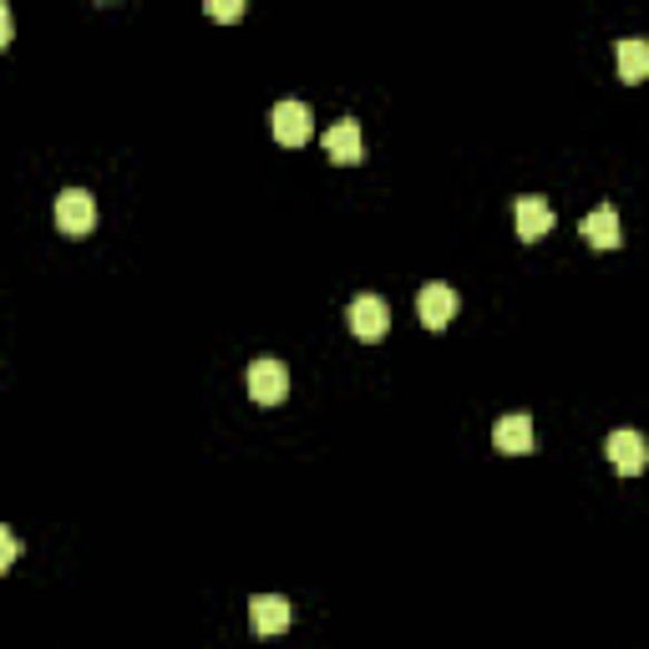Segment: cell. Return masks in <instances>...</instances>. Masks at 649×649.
<instances>
[{
	"label": "cell",
	"instance_id": "6da1fadb",
	"mask_svg": "<svg viewBox=\"0 0 649 649\" xmlns=\"http://www.w3.org/2000/svg\"><path fill=\"white\" fill-rule=\"evenodd\" d=\"M244 386H249V396L259 401V406H279V401L289 396V371L274 355H264V361L249 365V376H244Z\"/></svg>",
	"mask_w": 649,
	"mask_h": 649
},
{
	"label": "cell",
	"instance_id": "7a4b0ae2",
	"mask_svg": "<svg viewBox=\"0 0 649 649\" xmlns=\"http://www.w3.org/2000/svg\"><path fill=\"white\" fill-rule=\"evenodd\" d=\"M269 127H274V137H279L285 148H305L309 132H315V117H309L305 102H295V97H289V102H274Z\"/></svg>",
	"mask_w": 649,
	"mask_h": 649
},
{
	"label": "cell",
	"instance_id": "3957f363",
	"mask_svg": "<svg viewBox=\"0 0 649 649\" xmlns=\"http://www.w3.org/2000/svg\"><path fill=\"white\" fill-rule=\"evenodd\" d=\"M351 331H355V341H381V335L391 331V305L381 295H355L351 299Z\"/></svg>",
	"mask_w": 649,
	"mask_h": 649
},
{
	"label": "cell",
	"instance_id": "277c9868",
	"mask_svg": "<svg viewBox=\"0 0 649 649\" xmlns=\"http://www.w3.org/2000/svg\"><path fill=\"white\" fill-rule=\"evenodd\" d=\"M604 452H609V462H614L625 478H639V472L649 468V446H645V436H639L635 426H619V432H609Z\"/></svg>",
	"mask_w": 649,
	"mask_h": 649
},
{
	"label": "cell",
	"instance_id": "5b68a950",
	"mask_svg": "<svg viewBox=\"0 0 649 649\" xmlns=\"http://www.w3.org/2000/svg\"><path fill=\"white\" fill-rule=\"evenodd\" d=\"M416 309H422V325L426 331H446L456 319V309H462V295H456L452 285H422V299H416Z\"/></svg>",
	"mask_w": 649,
	"mask_h": 649
},
{
	"label": "cell",
	"instance_id": "8992f818",
	"mask_svg": "<svg viewBox=\"0 0 649 649\" xmlns=\"http://www.w3.org/2000/svg\"><path fill=\"white\" fill-rule=\"evenodd\" d=\"M57 224L67 228V234H91V228H97V198H91L87 188H67V194L57 198Z\"/></svg>",
	"mask_w": 649,
	"mask_h": 649
},
{
	"label": "cell",
	"instance_id": "52a82bcc",
	"mask_svg": "<svg viewBox=\"0 0 649 649\" xmlns=\"http://www.w3.org/2000/svg\"><path fill=\"white\" fill-rule=\"evenodd\" d=\"M289 619H295V609H289L285 593H254L249 599V625L259 635H285Z\"/></svg>",
	"mask_w": 649,
	"mask_h": 649
},
{
	"label": "cell",
	"instance_id": "ba28073f",
	"mask_svg": "<svg viewBox=\"0 0 649 649\" xmlns=\"http://www.w3.org/2000/svg\"><path fill=\"white\" fill-rule=\"evenodd\" d=\"M513 224H518V239H523V244H538L548 228H553V208H548L538 194H523V198L513 204Z\"/></svg>",
	"mask_w": 649,
	"mask_h": 649
},
{
	"label": "cell",
	"instance_id": "9c48e42d",
	"mask_svg": "<svg viewBox=\"0 0 649 649\" xmlns=\"http://www.w3.org/2000/svg\"><path fill=\"white\" fill-rule=\"evenodd\" d=\"M325 153H331L341 168H351V163L365 158V137H361V122L355 117H341V122L325 132Z\"/></svg>",
	"mask_w": 649,
	"mask_h": 649
},
{
	"label": "cell",
	"instance_id": "30bf717a",
	"mask_svg": "<svg viewBox=\"0 0 649 649\" xmlns=\"http://www.w3.org/2000/svg\"><path fill=\"white\" fill-rule=\"evenodd\" d=\"M492 446L508 456H528L533 452V422H528V416H502V422L492 426Z\"/></svg>",
	"mask_w": 649,
	"mask_h": 649
},
{
	"label": "cell",
	"instance_id": "8fae6325",
	"mask_svg": "<svg viewBox=\"0 0 649 649\" xmlns=\"http://www.w3.org/2000/svg\"><path fill=\"white\" fill-rule=\"evenodd\" d=\"M583 239L593 244V249H619V239H625V228H619V214L614 208H593L589 218H583Z\"/></svg>",
	"mask_w": 649,
	"mask_h": 649
},
{
	"label": "cell",
	"instance_id": "7c38bea8",
	"mask_svg": "<svg viewBox=\"0 0 649 649\" xmlns=\"http://www.w3.org/2000/svg\"><path fill=\"white\" fill-rule=\"evenodd\" d=\"M614 61H619V77L625 81H645L649 77V41L645 36H625L619 51H614Z\"/></svg>",
	"mask_w": 649,
	"mask_h": 649
},
{
	"label": "cell",
	"instance_id": "4fadbf2b",
	"mask_svg": "<svg viewBox=\"0 0 649 649\" xmlns=\"http://www.w3.org/2000/svg\"><path fill=\"white\" fill-rule=\"evenodd\" d=\"M204 11L214 16V21H239V16H244V6H239V0H208Z\"/></svg>",
	"mask_w": 649,
	"mask_h": 649
},
{
	"label": "cell",
	"instance_id": "5bb4252c",
	"mask_svg": "<svg viewBox=\"0 0 649 649\" xmlns=\"http://www.w3.org/2000/svg\"><path fill=\"white\" fill-rule=\"evenodd\" d=\"M16 553H21L16 533H11V528H0V569H11V563H16Z\"/></svg>",
	"mask_w": 649,
	"mask_h": 649
},
{
	"label": "cell",
	"instance_id": "9a60e30c",
	"mask_svg": "<svg viewBox=\"0 0 649 649\" xmlns=\"http://www.w3.org/2000/svg\"><path fill=\"white\" fill-rule=\"evenodd\" d=\"M11 31H16V21H11V6H0V46H11Z\"/></svg>",
	"mask_w": 649,
	"mask_h": 649
}]
</instances>
